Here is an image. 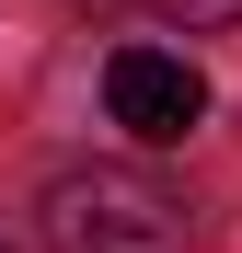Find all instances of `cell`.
<instances>
[{"instance_id":"obj_1","label":"cell","mask_w":242,"mask_h":253,"mask_svg":"<svg viewBox=\"0 0 242 253\" xmlns=\"http://www.w3.org/2000/svg\"><path fill=\"white\" fill-rule=\"evenodd\" d=\"M35 230H47V253H185L196 207L161 173H139V161H81V173L47 184Z\"/></svg>"},{"instance_id":"obj_2","label":"cell","mask_w":242,"mask_h":253,"mask_svg":"<svg viewBox=\"0 0 242 253\" xmlns=\"http://www.w3.org/2000/svg\"><path fill=\"white\" fill-rule=\"evenodd\" d=\"M104 115L127 126V138L173 150L185 126L208 115V81H196V58H173V46H115L104 58Z\"/></svg>"},{"instance_id":"obj_3","label":"cell","mask_w":242,"mask_h":253,"mask_svg":"<svg viewBox=\"0 0 242 253\" xmlns=\"http://www.w3.org/2000/svg\"><path fill=\"white\" fill-rule=\"evenodd\" d=\"M173 23H242V0H161Z\"/></svg>"},{"instance_id":"obj_4","label":"cell","mask_w":242,"mask_h":253,"mask_svg":"<svg viewBox=\"0 0 242 253\" xmlns=\"http://www.w3.org/2000/svg\"><path fill=\"white\" fill-rule=\"evenodd\" d=\"M81 12H115V0H81Z\"/></svg>"},{"instance_id":"obj_5","label":"cell","mask_w":242,"mask_h":253,"mask_svg":"<svg viewBox=\"0 0 242 253\" xmlns=\"http://www.w3.org/2000/svg\"><path fill=\"white\" fill-rule=\"evenodd\" d=\"M0 253H12V242H0Z\"/></svg>"}]
</instances>
